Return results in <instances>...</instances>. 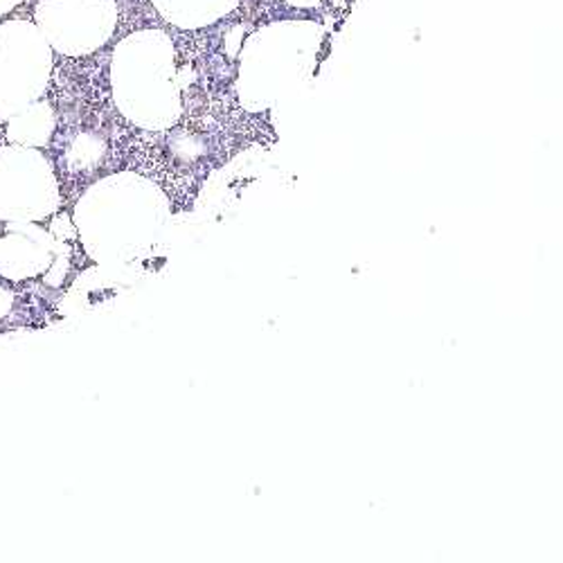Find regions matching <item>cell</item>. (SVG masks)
<instances>
[{"label": "cell", "instance_id": "obj_1", "mask_svg": "<svg viewBox=\"0 0 563 563\" xmlns=\"http://www.w3.org/2000/svg\"><path fill=\"white\" fill-rule=\"evenodd\" d=\"M53 55L36 23H0V120L8 122L32 107L51 81Z\"/></svg>", "mask_w": 563, "mask_h": 563}, {"label": "cell", "instance_id": "obj_2", "mask_svg": "<svg viewBox=\"0 0 563 563\" xmlns=\"http://www.w3.org/2000/svg\"><path fill=\"white\" fill-rule=\"evenodd\" d=\"M36 27L53 48L81 57L102 48L118 23L115 0H38Z\"/></svg>", "mask_w": 563, "mask_h": 563}, {"label": "cell", "instance_id": "obj_3", "mask_svg": "<svg viewBox=\"0 0 563 563\" xmlns=\"http://www.w3.org/2000/svg\"><path fill=\"white\" fill-rule=\"evenodd\" d=\"M45 178L53 172L36 150L0 147V221L30 219L23 199L38 195Z\"/></svg>", "mask_w": 563, "mask_h": 563}, {"label": "cell", "instance_id": "obj_4", "mask_svg": "<svg viewBox=\"0 0 563 563\" xmlns=\"http://www.w3.org/2000/svg\"><path fill=\"white\" fill-rule=\"evenodd\" d=\"M53 115L48 104H36V107H27L25 111H21L19 115H14L10 120V129H8V137L12 143L19 145H43L48 140L51 131L41 129L43 118Z\"/></svg>", "mask_w": 563, "mask_h": 563}, {"label": "cell", "instance_id": "obj_5", "mask_svg": "<svg viewBox=\"0 0 563 563\" xmlns=\"http://www.w3.org/2000/svg\"><path fill=\"white\" fill-rule=\"evenodd\" d=\"M23 3V0H0V16L10 14L14 8H19Z\"/></svg>", "mask_w": 563, "mask_h": 563}]
</instances>
